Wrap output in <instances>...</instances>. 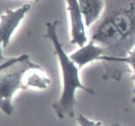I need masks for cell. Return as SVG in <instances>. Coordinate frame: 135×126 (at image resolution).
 <instances>
[{
  "instance_id": "obj_1",
  "label": "cell",
  "mask_w": 135,
  "mask_h": 126,
  "mask_svg": "<svg viewBox=\"0 0 135 126\" xmlns=\"http://www.w3.org/2000/svg\"><path fill=\"white\" fill-rule=\"evenodd\" d=\"M58 25L59 21L57 20L46 22L45 37L52 43L61 67L63 87L60 96L52 104V107L57 116L63 119L66 117L73 118L75 116L76 92L78 89L92 95H95V91L81 82L79 75L80 69L65 52L59 40L57 30Z\"/></svg>"
},
{
  "instance_id": "obj_2",
  "label": "cell",
  "mask_w": 135,
  "mask_h": 126,
  "mask_svg": "<svg viewBox=\"0 0 135 126\" xmlns=\"http://www.w3.org/2000/svg\"><path fill=\"white\" fill-rule=\"evenodd\" d=\"M40 66L30 60L27 54L16 57L1 55L0 108L7 116L13 113V99L18 90H26V82L32 70Z\"/></svg>"
},
{
  "instance_id": "obj_3",
  "label": "cell",
  "mask_w": 135,
  "mask_h": 126,
  "mask_svg": "<svg viewBox=\"0 0 135 126\" xmlns=\"http://www.w3.org/2000/svg\"><path fill=\"white\" fill-rule=\"evenodd\" d=\"M103 17L115 25L128 45L135 48V0H104Z\"/></svg>"
},
{
  "instance_id": "obj_4",
  "label": "cell",
  "mask_w": 135,
  "mask_h": 126,
  "mask_svg": "<svg viewBox=\"0 0 135 126\" xmlns=\"http://www.w3.org/2000/svg\"><path fill=\"white\" fill-rule=\"evenodd\" d=\"M30 4L25 3L15 9H7L1 15L0 40L3 48H6L11 38L25 15L30 11Z\"/></svg>"
},
{
  "instance_id": "obj_5",
  "label": "cell",
  "mask_w": 135,
  "mask_h": 126,
  "mask_svg": "<svg viewBox=\"0 0 135 126\" xmlns=\"http://www.w3.org/2000/svg\"><path fill=\"white\" fill-rule=\"evenodd\" d=\"M71 25V43L82 47L88 42L86 24L77 0H65Z\"/></svg>"
},
{
  "instance_id": "obj_6",
  "label": "cell",
  "mask_w": 135,
  "mask_h": 126,
  "mask_svg": "<svg viewBox=\"0 0 135 126\" xmlns=\"http://www.w3.org/2000/svg\"><path fill=\"white\" fill-rule=\"evenodd\" d=\"M104 55V51L102 48L89 40L85 45L79 47L76 51L72 53L69 56L80 70L89 63L100 61Z\"/></svg>"
},
{
  "instance_id": "obj_7",
  "label": "cell",
  "mask_w": 135,
  "mask_h": 126,
  "mask_svg": "<svg viewBox=\"0 0 135 126\" xmlns=\"http://www.w3.org/2000/svg\"><path fill=\"white\" fill-rule=\"evenodd\" d=\"M86 26L90 28L102 15L105 8L104 0H77Z\"/></svg>"
},
{
  "instance_id": "obj_8",
  "label": "cell",
  "mask_w": 135,
  "mask_h": 126,
  "mask_svg": "<svg viewBox=\"0 0 135 126\" xmlns=\"http://www.w3.org/2000/svg\"><path fill=\"white\" fill-rule=\"evenodd\" d=\"M127 63L129 65L131 69L132 73V80L134 81V86L133 91V98H132V101L135 104V48L133 49V51L130 54L129 56L128 57L127 60Z\"/></svg>"
},
{
  "instance_id": "obj_9",
  "label": "cell",
  "mask_w": 135,
  "mask_h": 126,
  "mask_svg": "<svg viewBox=\"0 0 135 126\" xmlns=\"http://www.w3.org/2000/svg\"><path fill=\"white\" fill-rule=\"evenodd\" d=\"M76 121L79 126H102V123L100 122L94 121L83 114L79 115L76 118Z\"/></svg>"
},
{
  "instance_id": "obj_10",
  "label": "cell",
  "mask_w": 135,
  "mask_h": 126,
  "mask_svg": "<svg viewBox=\"0 0 135 126\" xmlns=\"http://www.w3.org/2000/svg\"><path fill=\"white\" fill-rule=\"evenodd\" d=\"M112 126H121L119 124H112Z\"/></svg>"
},
{
  "instance_id": "obj_11",
  "label": "cell",
  "mask_w": 135,
  "mask_h": 126,
  "mask_svg": "<svg viewBox=\"0 0 135 126\" xmlns=\"http://www.w3.org/2000/svg\"><path fill=\"white\" fill-rule=\"evenodd\" d=\"M34 1H37V2H38V1H40V0H34Z\"/></svg>"
}]
</instances>
